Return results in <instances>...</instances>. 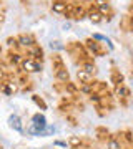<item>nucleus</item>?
I'll return each instance as SVG.
<instances>
[{"instance_id":"obj_11","label":"nucleus","mask_w":133,"mask_h":149,"mask_svg":"<svg viewBox=\"0 0 133 149\" xmlns=\"http://www.w3.org/2000/svg\"><path fill=\"white\" fill-rule=\"evenodd\" d=\"M50 47H52V48H57V50H58V48H63L62 45H60V42H52V45H50Z\"/></svg>"},{"instance_id":"obj_5","label":"nucleus","mask_w":133,"mask_h":149,"mask_svg":"<svg viewBox=\"0 0 133 149\" xmlns=\"http://www.w3.org/2000/svg\"><path fill=\"white\" fill-rule=\"evenodd\" d=\"M8 124H10V128H13L15 131H18V133H22V131H23V128H22V123H20V118L17 116V114H12V116L8 118Z\"/></svg>"},{"instance_id":"obj_2","label":"nucleus","mask_w":133,"mask_h":149,"mask_svg":"<svg viewBox=\"0 0 133 149\" xmlns=\"http://www.w3.org/2000/svg\"><path fill=\"white\" fill-rule=\"evenodd\" d=\"M20 65H22V68L25 70V71H28V73H37V71L42 70V65L38 63V61H35V60H30V58H23Z\"/></svg>"},{"instance_id":"obj_8","label":"nucleus","mask_w":133,"mask_h":149,"mask_svg":"<svg viewBox=\"0 0 133 149\" xmlns=\"http://www.w3.org/2000/svg\"><path fill=\"white\" fill-rule=\"evenodd\" d=\"M93 40H100V42H105L106 45H108V47L110 48H113V45H112V42H110V38H106V37H103V35H98V33H95V35H93Z\"/></svg>"},{"instance_id":"obj_7","label":"nucleus","mask_w":133,"mask_h":149,"mask_svg":"<svg viewBox=\"0 0 133 149\" xmlns=\"http://www.w3.org/2000/svg\"><path fill=\"white\" fill-rule=\"evenodd\" d=\"M55 74H57V78H58V80H62V81H67V80H68V71H67L65 68L57 70V71H55Z\"/></svg>"},{"instance_id":"obj_6","label":"nucleus","mask_w":133,"mask_h":149,"mask_svg":"<svg viewBox=\"0 0 133 149\" xmlns=\"http://www.w3.org/2000/svg\"><path fill=\"white\" fill-rule=\"evenodd\" d=\"M67 2H62V0H55L52 3V10L55 12V13H65L67 12Z\"/></svg>"},{"instance_id":"obj_3","label":"nucleus","mask_w":133,"mask_h":149,"mask_svg":"<svg viewBox=\"0 0 133 149\" xmlns=\"http://www.w3.org/2000/svg\"><path fill=\"white\" fill-rule=\"evenodd\" d=\"M18 45L20 47H25V48H32V47H35V38L32 35L22 33V35H18Z\"/></svg>"},{"instance_id":"obj_4","label":"nucleus","mask_w":133,"mask_h":149,"mask_svg":"<svg viewBox=\"0 0 133 149\" xmlns=\"http://www.w3.org/2000/svg\"><path fill=\"white\" fill-rule=\"evenodd\" d=\"M28 55H30V56H28L30 60H35V61H37V60H40V61H42V58H43V50H42L40 47H37V45H35V47L28 48Z\"/></svg>"},{"instance_id":"obj_12","label":"nucleus","mask_w":133,"mask_h":149,"mask_svg":"<svg viewBox=\"0 0 133 149\" xmlns=\"http://www.w3.org/2000/svg\"><path fill=\"white\" fill-rule=\"evenodd\" d=\"M0 78H4V70L0 68Z\"/></svg>"},{"instance_id":"obj_1","label":"nucleus","mask_w":133,"mask_h":149,"mask_svg":"<svg viewBox=\"0 0 133 149\" xmlns=\"http://www.w3.org/2000/svg\"><path fill=\"white\" fill-rule=\"evenodd\" d=\"M32 121L33 123H32V126L28 128V134H35V136L43 134V131L47 128V119H45V116L40 114V113H37V114H33Z\"/></svg>"},{"instance_id":"obj_10","label":"nucleus","mask_w":133,"mask_h":149,"mask_svg":"<svg viewBox=\"0 0 133 149\" xmlns=\"http://www.w3.org/2000/svg\"><path fill=\"white\" fill-rule=\"evenodd\" d=\"M108 148H110V149H118V143H117V141H110Z\"/></svg>"},{"instance_id":"obj_9","label":"nucleus","mask_w":133,"mask_h":149,"mask_svg":"<svg viewBox=\"0 0 133 149\" xmlns=\"http://www.w3.org/2000/svg\"><path fill=\"white\" fill-rule=\"evenodd\" d=\"M90 18H91V22H95V23L100 22V15H98V13H90Z\"/></svg>"}]
</instances>
